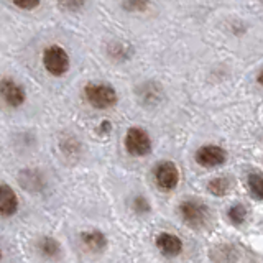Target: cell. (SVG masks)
Instances as JSON below:
<instances>
[{"mask_svg": "<svg viewBox=\"0 0 263 263\" xmlns=\"http://www.w3.org/2000/svg\"><path fill=\"white\" fill-rule=\"evenodd\" d=\"M58 7L66 13H78L86 7L87 0H56Z\"/></svg>", "mask_w": 263, "mask_h": 263, "instance_id": "16", "label": "cell"}, {"mask_svg": "<svg viewBox=\"0 0 263 263\" xmlns=\"http://www.w3.org/2000/svg\"><path fill=\"white\" fill-rule=\"evenodd\" d=\"M156 247L160 249V252L166 257H176V255L181 253L183 250V243L176 237L171 234H161L158 238H156Z\"/></svg>", "mask_w": 263, "mask_h": 263, "instance_id": "12", "label": "cell"}, {"mask_svg": "<svg viewBox=\"0 0 263 263\" xmlns=\"http://www.w3.org/2000/svg\"><path fill=\"white\" fill-rule=\"evenodd\" d=\"M105 51H107V56L115 63H125L134 56V48H132V45L127 43V41H119V40L110 41V43L107 45Z\"/></svg>", "mask_w": 263, "mask_h": 263, "instance_id": "10", "label": "cell"}, {"mask_svg": "<svg viewBox=\"0 0 263 263\" xmlns=\"http://www.w3.org/2000/svg\"><path fill=\"white\" fill-rule=\"evenodd\" d=\"M181 216L184 222L191 227H201L209 217V211L204 204L197 201H186L181 204Z\"/></svg>", "mask_w": 263, "mask_h": 263, "instance_id": "5", "label": "cell"}, {"mask_svg": "<svg viewBox=\"0 0 263 263\" xmlns=\"http://www.w3.org/2000/svg\"><path fill=\"white\" fill-rule=\"evenodd\" d=\"M74 148L76 150H79V143H78V140L76 138H66V140H61V150L66 153V155H71L74 152Z\"/></svg>", "mask_w": 263, "mask_h": 263, "instance_id": "21", "label": "cell"}, {"mask_svg": "<svg viewBox=\"0 0 263 263\" xmlns=\"http://www.w3.org/2000/svg\"><path fill=\"white\" fill-rule=\"evenodd\" d=\"M82 94H84L86 102L94 107L97 110H107L112 109V107L119 102V94L115 87L109 82H87L82 89Z\"/></svg>", "mask_w": 263, "mask_h": 263, "instance_id": "2", "label": "cell"}, {"mask_svg": "<svg viewBox=\"0 0 263 263\" xmlns=\"http://www.w3.org/2000/svg\"><path fill=\"white\" fill-rule=\"evenodd\" d=\"M8 2L23 12H33L41 7V0H8Z\"/></svg>", "mask_w": 263, "mask_h": 263, "instance_id": "18", "label": "cell"}, {"mask_svg": "<svg viewBox=\"0 0 263 263\" xmlns=\"http://www.w3.org/2000/svg\"><path fill=\"white\" fill-rule=\"evenodd\" d=\"M41 66L51 78H64L71 69L69 51L60 43L48 45L41 53Z\"/></svg>", "mask_w": 263, "mask_h": 263, "instance_id": "1", "label": "cell"}, {"mask_svg": "<svg viewBox=\"0 0 263 263\" xmlns=\"http://www.w3.org/2000/svg\"><path fill=\"white\" fill-rule=\"evenodd\" d=\"M0 99L10 109H20L27 102V89L16 79L5 76L0 79Z\"/></svg>", "mask_w": 263, "mask_h": 263, "instance_id": "3", "label": "cell"}, {"mask_svg": "<svg viewBox=\"0 0 263 263\" xmlns=\"http://www.w3.org/2000/svg\"><path fill=\"white\" fill-rule=\"evenodd\" d=\"M81 240L90 252H102L107 245V238L101 230H89V232H82Z\"/></svg>", "mask_w": 263, "mask_h": 263, "instance_id": "13", "label": "cell"}, {"mask_svg": "<svg viewBox=\"0 0 263 263\" xmlns=\"http://www.w3.org/2000/svg\"><path fill=\"white\" fill-rule=\"evenodd\" d=\"M155 179H156V183H158V186L161 189H166V191L176 187L179 181V173H178L176 164L171 161L160 163L155 170Z\"/></svg>", "mask_w": 263, "mask_h": 263, "instance_id": "6", "label": "cell"}, {"mask_svg": "<svg viewBox=\"0 0 263 263\" xmlns=\"http://www.w3.org/2000/svg\"><path fill=\"white\" fill-rule=\"evenodd\" d=\"M0 260H2V250H0Z\"/></svg>", "mask_w": 263, "mask_h": 263, "instance_id": "24", "label": "cell"}, {"mask_svg": "<svg viewBox=\"0 0 263 263\" xmlns=\"http://www.w3.org/2000/svg\"><path fill=\"white\" fill-rule=\"evenodd\" d=\"M18 181H20V184L27 189V191H31V193H40L46 184L45 183V176L36 170L22 171L20 176H18Z\"/></svg>", "mask_w": 263, "mask_h": 263, "instance_id": "11", "label": "cell"}, {"mask_svg": "<svg viewBox=\"0 0 263 263\" xmlns=\"http://www.w3.org/2000/svg\"><path fill=\"white\" fill-rule=\"evenodd\" d=\"M196 161L205 168L219 166L226 161V152L217 145H205L201 146L196 153Z\"/></svg>", "mask_w": 263, "mask_h": 263, "instance_id": "8", "label": "cell"}, {"mask_svg": "<svg viewBox=\"0 0 263 263\" xmlns=\"http://www.w3.org/2000/svg\"><path fill=\"white\" fill-rule=\"evenodd\" d=\"M120 7L127 13H145L150 8V0H122Z\"/></svg>", "mask_w": 263, "mask_h": 263, "instance_id": "15", "label": "cell"}, {"mask_svg": "<svg viewBox=\"0 0 263 263\" xmlns=\"http://www.w3.org/2000/svg\"><path fill=\"white\" fill-rule=\"evenodd\" d=\"M245 216H247V211L240 204H235L234 208L229 211V217H230V220L234 222V224H242Z\"/></svg>", "mask_w": 263, "mask_h": 263, "instance_id": "20", "label": "cell"}, {"mask_svg": "<svg viewBox=\"0 0 263 263\" xmlns=\"http://www.w3.org/2000/svg\"><path fill=\"white\" fill-rule=\"evenodd\" d=\"M261 2H263V0H261Z\"/></svg>", "mask_w": 263, "mask_h": 263, "instance_id": "25", "label": "cell"}, {"mask_svg": "<svg viewBox=\"0 0 263 263\" xmlns=\"http://www.w3.org/2000/svg\"><path fill=\"white\" fill-rule=\"evenodd\" d=\"M134 209L140 214H145V212L150 211V204H148V201L145 199V197L138 196L134 199Z\"/></svg>", "mask_w": 263, "mask_h": 263, "instance_id": "22", "label": "cell"}, {"mask_svg": "<svg viewBox=\"0 0 263 263\" xmlns=\"http://www.w3.org/2000/svg\"><path fill=\"white\" fill-rule=\"evenodd\" d=\"M257 82H258L260 86H263V69L258 72V76H257Z\"/></svg>", "mask_w": 263, "mask_h": 263, "instance_id": "23", "label": "cell"}, {"mask_svg": "<svg viewBox=\"0 0 263 263\" xmlns=\"http://www.w3.org/2000/svg\"><path fill=\"white\" fill-rule=\"evenodd\" d=\"M18 211V199L8 184H0V216L12 217Z\"/></svg>", "mask_w": 263, "mask_h": 263, "instance_id": "9", "label": "cell"}, {"mask_svg": "<svg viewBox=\"0 0 263 263\" xmlns=\"http://www.w3.org/2000/svg\"><path fill=\"white\" fill-rule=\"evenodd\" d=\"M137 97L143 105L155 107V105H158L161 102L163 89L156 81H145L137 87Z\"/></svg>", "mask_w": 263, "mask_h": 263, "instance_id": "7", "label": "cell"}, {"mask_svg": "<svg viewBox=\"0 0 263 263\" xmlns=\"http://www.w3.org/2000/svg\"><path fill=\"white\" fill-rule=\"evenodd\" d=\"M38 249H40V253L43 255V257H46V258H54V257H58V255H60L61 247H60V242L54 240V238L45 237L43 240L40 242Z\"/></svg>", "mask_w": 263, "mask_h": 263, "instance_id": "14", "label": "cell"}, {"mask_svg": "<svg viewBox=\"0 0 263 263\" xmlns=\"http://www.w3.org/2000/svg\"><path fill=\"white\" fill-rule=\"evenodd\" d=\"M249 186L252 189V193L257 196L258 199H263V176L250 175L249 176Z\"/></svg>", "mask_w": 263, "mask_h": 263, "instance_id": "19", "label": "cell"}, {"mask_svg": "<svg viewBox=\"0 0 263 263\" xmlns=\"http://www.w3.org/2000/svg\"><path fill=\"white\" fill-rule=\"evenodd\" d=\"M229 187H230V181L227 178H216V179H212L211 183L208 184V189L214 196H224V194H227Z\"/></svg>", "mask_w": 263, "mask_h": 263, "instance_id": "17", "label": "cell"}, {"mask_svg": "<svg viewBox=\"0 0 263 263\" xmlns=\"http://www.w3.org/2000/svg\"><path fill=\"white\" fill-rule=\"evenodd\" d=\"M125 150L132 156H146L152 152V138L143 128L132 127L125 135Z\"/></svg>", "mask_w": 263, "mask_h": 263, "instance_id": "4", "label": "cell"}]
</instances>
